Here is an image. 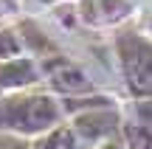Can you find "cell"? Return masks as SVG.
<instances>
[{"mask_svg":"<svg viewBox=\"0 0 152 149\" xmlns=\"http://www.w3.org/2000/svg\"><path fill=\"white\" fill-rule=\"evenodd\" d=\"M59 118H62L59 101L51 99V96H42V93L14 96V99H6L0 104V127L23 132V135L54 129L59 124Z\"/></svg>","mask_w":152,"mask_h":149,"instance_id":"cell-1","label":"cell"},{"mask_svg":"<svg viewBox=\"0 0 152 149\" xmlns=\"http://www.w3.org/2000/svg\"><path fill=\"white\" fill-rule=\"evenodd\" d=\"M124 82L135 99H152V39L147 34L124 31L115 39Z\"/></svg>","mask_w":152,"mask_h":149,"instance_id":"cell-2","label":"cell"},{"mask_svg":"<svg viewBox=\"0 0 152 149\" xmlns=\"http://www.w3.org/2000/svg\"><path fill=\"white\" fill-rule=\"evenodd\" d=\"M87 23H113L130 14V0H82Z\"/></svg>","mask_w":152,"mask_h":149,"instance_id":"cell-3","label":"cell"},{"mask_svg":"<svg viewBox=\"0 0 152 149\" xmlns=\"http://www.w3.org/2000/svg\"><path fill=\"white\" fill-rule=\"evenodd\" d=\"M37 82V68L31 59H9L0 65V87H23Z\"/></svg>","mask_w":152,"mask_h":149,"instance_id":"cell-4","label":"cell"},{"mask_svg":"<svg viewBox=\"0 0 152 149\" xmlns=\"http://www.w3.org/2000/svg\"><path fill=\"white\" fill-rule=\"evenodd\" d=\"M51 79H54V84H56L59 90H71V93L90 87L85 71H82V68H76V65H71V62H62V65L51 68Z\"/></svg>","mask_w":152,"mask_h":149,"instance_id":"cell-5","label":"cell"},{"mask_svg":"<svg viewBox=\"0 0 152 149\" xmlns=\"http://www.w3.org/2000/svg\"><path fill=\"white\" fill-rule=\"evenodd\" d=\"M82 144H85V141H82V135L76 132V127L68 124V127L48 129V135L37 144V149H82Z\"/></svg>","mask_w":152,"mask_h":149,"instance_id":"cell-6","label":"cell"},{"mask_svg":"<svg viewBox=\"0 0 152 149\" xmlns=\"http://www.w3.org/2000/svg\"><path fill=\"white\" fill-rule=\"evenodd\" d=\"M0 149H31L26 141L20 138H11V135H0Z\"/></svg>","mask_w":152,"mask_h":149,"instance_id":"cell-7","label":"cell"},{"mask_svg":"<svg viewBox=\"0 0 152 149\" xmlns=\"http://www.w3.org/2000/svg\"><path fill=\"white\" fill-rule=\"evenodd\" d=\"M93 149H127V144H118V141H113V138H110V141H102V144H99V146H93Z\"/></svg>","mask_w":152,"mask_h":149,"instance_id":"cell-8","label":"cell"},{"mask_svg":"<svg viewBox=\"0 0 152 149\" xmlns=\"http://www.w3.org/2000/svg\"><path fill=\"white\" fill-rule=\"evenodd\" d=\"M144 31H147V37H152V6L147 9V14H144Z\"/></svg>","mask_w":152,"mask_h":149,"instance_id":"cell-9","label":"cell"},{"mask_svg":"<svg viewBox=\"0 0 152 149\" xmlns=\"http://www.w3.org/2000/svg\"><path fill=\"white\" fill-rule=\"evenodd\" d=\"M14 3H17V0H0V14H9V11H14Z\"/></svg>","mask_w":152,"mask_h":149,"instance_id":"cell-10","label":"cell"},{"mask_svg":"<svg viewBox=\"0 0 152 149\" xmlns=\"http://www.w3.org/2000/svg\"><path fill=\"white\" fill-rule=\"evenodd\" d=\"M42 3H56V0H42Z\"/></svg>","mask_w":152,"mask_h":149,"instance_id":"cell-11","label":"cell"}]
</instances>
